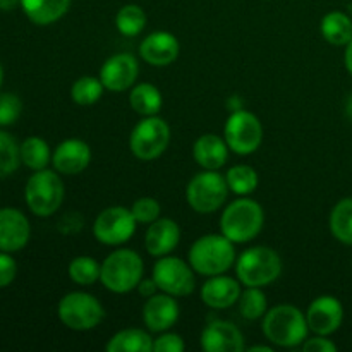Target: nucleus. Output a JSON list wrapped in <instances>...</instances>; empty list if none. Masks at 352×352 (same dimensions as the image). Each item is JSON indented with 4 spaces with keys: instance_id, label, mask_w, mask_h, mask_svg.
<instances>
[{
    "instance_id": "423d86ee",
    "label": "nucleus",
    "mask_w": 352,
    "mask_h": 352,
    "mask_svg": "<svg viewBox=\"0 0 352 352\" xmlns=\"http://www.w3.org/2000/svg\"><path fill=\"white\" fill-rule=\"evenodd\" d=\"M65 196L64 181L57 170H36L26 182L24 199L31 213L36 217H50L62 206Z\"/></svg>"
},
{
    "instance_id": "473e14b6",
    "label": "nucleus",
    "mask_w": 352,
    "mask_h": 352,
    "mask_svg": "<svg viewBox=\"0 0 352 352\" xmlns=\"http://www.w3.org/2000/svg\"><path fill=\"white\" fill-rule=\"evenodd\" d=\"M239 313L248 322L263 318L265 313L268 311V301L261 287H246V291L241 292L239 296Z\"/></svg>"
},
{
    "instance_id": "9d476101",
    "label": "nucleus",
    "mask_w": 352,
    "mask_h": 352,
    "mask_svg": "<svg viewBox=\"0 0 352 352\" xmlns=\"http://www.w3.org/2000/svg\"><path fill=\"white\" fill-rule=\"evenodd\" d=\"M223 140L236 155H251L263 143V124L250 110H234L223 126Z\"/></svg>"
},
{
    "instance_id": "cd10ccee",
    "label": "nucleus",
    "mask_w": 352,
    "mask_h": 352,
    "mask_svg": "<svg viewBox=\"0 0 352 352\" xmlns=\"http://www.w3.org/2000/svg\"><path fill=\"white\" fill-rule=\"evenodd\" d=\"M329 227L332 236L339 243L352 246V196L340 199L333 206L329 219Z\"/></svg>"
},
{
    "instance_id": "39448f33",
    "label": "nucleus",
    "mask_w": 352,
    "mask_h": 352,
    "mask_svg": "<svg viewBox=\"0 0 352 352\" xmlns=\"http://www.w3.org/2000/svg\"><path fill=\"white\" fill-rule=\"evenodd\" d=\"M236 275L244 287H267L282 274V258L268 246H253L237 256Z\"/></svg>"
},
{
    "instance_id": "412c9836",
    "label": "nucleus",
    "mask_w": 352,
    "mask_h": 352,
    "mask_svg": "<svg viewBox=\"0 0 352 352\" xmlns=\"http://www.w3.org/2000/svg\"><path fill=\"white\" fill-rule=\"evenodd\" d=\"M239 278H232L229 275H213L201 287V301L212 309H227L239 301L243 292Z\"/></svg>"
},
{
    "instance_id": "4468645a",
    "label": "nucleus",
    "mask_w": 352,
    "mask_h": 352,
    "mask_svg": "<svg viewBox=\"0 0 352 352\" xmlns=\"http://www.w3.org/2000/svg\"><path fill=\"white\" fill-rule=\"evenodd\" d=\"M309 332L315 336H332L344 322V306L336 296H318L306 309Z\"/></svg>"
},
{
    "instance_id": "a18cd8bd",
    "label": "nucleus",
    "mask_w": 352,
    "mask_h": 352,
    "mask_svg": "<svg viewBox=\"0 0 352 352\" xmlns=\"http://www.w3.org/2000/svg\"><path fill=\"white\" fill-rule=\"evenodd\" d=\"M2 85H3V67L2 64H0V88H2Z\"/></svg>"
},
{
    "instance_id": "ddd939ff",
    "label": "nucleus",
    "mask_w": 352,
    "mask_h": 352,
    "mask_svg": "<svg viewBox=\"0 0 352 352\" xmlns=\"http://www.w3.org/2000/svg\"><path fill=\"white\" fill-rule=\"evenodd\" d=\"M140 74V62L133 54H113L100 67V76L105 89L112 93H122L136 85Z\"/></svg>"
},
{
    "instance_id": "a211bd4d",
    "label": "nucleus",
    "mask_w": 352,
    "mask_h": 352,
    "mask_svg": "<svg viewBox=\"0 0 352 352\" xmlns=\"http://www.w3.org/2000/svg\"><path fill=\"white\" fill-rule=\"evenodd\" d=\"M91 162V148L86 141L78 140V138H69L52 153V164L54 168L62 175H78L88 168Z\"/></svg>"
},
{
    "instance_id": "0eeeda50",
    "label": "nucleus",
    "mask_w": 352,
    "mask_h": 352,
    "mask_svg": "<svg viewBox=\"0 0 352 352\" xmlns=\"http://www.w3.org/2000/svg\"><path fill=\"white\" fill-rule=\"evenodd\" d=\"M57 315L62 325L74 332H88L105 320V308L93 294L74 291L58 301Z\"/></svg>"
},
{
    "instance_id": "6e6552de",
    "label": "nucleus",
    "mask_w": 352,
    "mask_h": 352,
    "mask_svg": "<svg viewBox=\"0 0 352 352\" xmlns=\"http://www.w3.org/2000/svg\"><path fill=\"white\" fill-rule=\"evenodd\" d=\"M229 192L226 175L219 174V170H201L186 186V201L196 213L206 215L222 208Z\"/></svg>"
},
{
    "instance_id": "6ab92c4d",
    "label": "nucleus",
    "mask_w": 352,
    "mask_h": 352,
    "mask_svg": "<svg viewBox=\"0 0 352 352\" xmlns=\"http://www.w3.org/2000/svg\"><path fill=\"white\" fill-rule=\"evenodd\" d=\"M31 237L30 220L17 208H0V251L16 253Z\"/></svg>"
},
{
    "instance_id": "f03ea898",
    "label": "nucleus",
    "mask_w": 352,
    "mask_h": 352,
    "mask_svg": "<svg viewBox=\"0 0 352 352\" xmlns=\"http://www.w3.org/2000/svg\"><path fill=\"white\" fill-rule=\"evenodd\" d=\"M265 226L263 206L248 196H239L226 206L220 217V232L234 244L256 239Z\"/></svg>"
},
{
    "instance_id": "20e7f679",
    "label": "nucleus",
    "mask_w": 352,
    "mask_h": 352,
    "mask_svg": "<svg viewBox=\"0 0 352 352\" xmlns=\"http://www.w3.org/2000/svg\"><path fill=\"white\" fill-rule=\"evenodd\" d=\"M144 274V263L140 253L129 248H119L103 260L100 282L113 294L134 291Z\"/></svg>"
},
{
    "instance_id": "9b49d317",
    "label": "nucleus",
    "mask_w": 352,
    "mask_h": 352,
    "mask_svg": "<svg viewBox=\"0 0 352 352\" xmlns=\"http://www.w3.org/2000/svg\"><path fill=\"white\" fill-rule=\"evenodd\" d=\"M195 274L196 272L192 270L189 261L167 254V256L157 258L151 278L157 282L160 292L170 294L174 298H186L196 287Z\"/></svg>"
},
{
    "instance_id": "f3484780",
    "label": "nucleus",
    "mask_w": 352,
    "mask_h": 352,
    "mask_svg": "<svg viewBox=\"0 0 352 352\" xmlns=\"http://www.w3.org/2000/svg\"><path fill=\"white\" fill-rule=\"evenodd\" d=\"M181 54V43L170 31H153L140 43V57L153 67H167Z\"/></svg>"
},
{
    "instance_id": "37998d69",
    "label": "nucleus",
    "mask_w": 352,
    "mask_h": 352,
    "mask_svg": "<svg viewBox=\"0 0 352 352\" xmlns=\"http://www.w3.org/2000/svg\"><path fill=\"white\" fill-rule=\"evenodd\" d=\"M270 346H253V347H248V352H272Z\"/></svg>"
},
{
    "instance_id": "5701e85b",
    "label": "nucleus",
    "mask_w": 352,
    "mask_h": 352,
    "mask_svg": "<svg viewBox=\"0 0 352 352\" xmlns=\"http://www.w3.org/2000/svg\"><path fill=\"white\" fill-rule=\"evenodd\" d=\"M21 9L36 26H50L67 14L71 0H21Z\"/></svg>"
},
{
    "instance_id": "ea45409f",
    "label": "nucleus",
    "mask_w": 352,
    "mask_h": 352,
    "mask_svg": "<svg viewBox=\"0 0 352 352\" xmlns=\"http://www.w3.org/2000/svg\"><path fill=\"white\" fill-rule=\"evenodd\" d=\"M136 291L140 292L141 298L148 299V298H151V296L157 294V292H160V289H158L157 282H155L153 278H141V282L138 284Z\"/></svg>"
},
{
    "instance_id": "bb28decb",
    "label": "nucleus",
    "mask_w": 352,
    "mask_h": 352,
    "mask_svg": "<svg viewBox=\"0 0 352 352\" xmlns=\"http://www.w3.org/2000/svg\"><path fill=\"white\" fill-rule=\"evenodd\" d=\"M21 164L26 165L33 172L43 170L52 162V150L43 138L30 136L21 143Z\"/></svg>"
},
{
    "instance_id": "dca6fc26",
    "label": "nucleus",
    "mask_w": 352,
    "mask_h": 352,
    "mask_svg": "<svg viewBox=\"0 0 352 352\" xmlns=\"http://www.w3.org/2000/svg\"><path fill=\"white\" fill-rule=\"evenodd\" d=\"M199 346L205 352H243L246 349L241 330L226 320L210 322L203 329Z\"/></svg>"
},
{
    "instance_id": "72a5a7b5",
    "label": "nucleus",
    "mask_w": 352,
    "mask_h": 352,
    "mask_svg": "<svg viewBox=\"0 0 352 352\" xmlns=\"http://www.w3.org/2000/svg\"><path fill=\"white\" fill-rule=\"evenodd\" d=\"M19 144L10 134H7L6 131H0V179L12 175L19 168Z\"/></svg>"
},
{
    "instance_id": "1a4fd4ad",
    "label": "nucleus",
    "mask_w": 352,
    "mask_h": 352,
    "mask_svg": "<svg viewBox=\"0 0 352 352\" xmlns=\"http://www.w3.org/2000/svg\"><path fill=\"white\" fill-rule=\"evenodd\" d=\"M170 143V126L158 116L141 119L129 136V150L138 160L151 162L165 153Z\"/></svg>"
},
{
    "instance_id": "7c9ffc66",
    "label": "nucleus",
    "mask_w": 352,
    "mask_h": 352,
    "mask_svg": "<svg viewBox=\"0 0 352 352\" xmlns=\"http://www.w3.org/2000/svg\"><path fill=\"white\" fill-rule=\"evenodd\" d=\"M105 86L102 79L95 76H81L71 86V98L79 107H91L102 98Z\"/></svg>"
},
{
    "instance_id": "b1692460",
    "label": "nucleus",
    "mask_w": 352,
    "mask_h": 352,
    "mask_svg": "<svg viewBox=\"0 0 352 352\" xmlns=\"http://www.w3.org/2000/svg\"><path fill=\"white\" fill-rule=\"evenodd\" d=\"M323 40L333 47H346L352 40V17L342 10L325 14L320 24Z\"/></svg>"
},
{
    "instance_id": "7ed1b4c3",
    "label": "nucleus",
    "mask_w": 352,
    "mask_h": 352,
    "mask_svg": "<svg viewBox=\"0 0 352 352\" xmlns=\"http://www.w3.org/2000/svg\"><path fill=\"white\" fill-rule=\"evenodd\" d=\"M263 333L274 346L298 347L308 339L306 313L292 305H278L263 316Z\"/></svg>"
},
{
    "instance_id": "c85d7f7f",
    "label": "nucleus",
    "mask_w": 352,
    "mask_h": 352,
    "mask_svg": "<svg viewBox=\"0 0 352 352\" xmlns=\"http://www.w3.org/2000/svg\"><path fill=\"white\" fill-rule=\"evenodd\" d=\"M146 12H144L143 7L136 6V3L122 6L116 14V28L122 36H138V34L143 33V30L146 28Z\"/></svg>"
},
{
    "instance_id": "f257e3e1",
    "label": "nucleus",
    "mask_w": 352,
    "mask_h": 352,
    "mask_svg": "<svg viewBox=\"0 0 352 352\" xmlns=\"http://www.w3.org/2000/svg\"><path fill=\"white\" fill-rule=\"evenodd\" d=\"M236 248L222 232L198 237L189 248L188 261L192 270L205 277L227 274L236 265Z\"/></svg>"
},
{
    "instance_id": "c03bdc74",
    "label": "nucleus",
    "mask_w": 352,
    "mask_h": 352,
    "mask_svg": "<svg viewBox=\"0 0 352 352\" xmlns=\"http://www.w3.org/2000/svg\"><path fill=\"white\" fill-rule=\"evenodd\" d=\"M347 116L352 119V96L349 98V102H347Z\"/></svg>"
},
{
    "instance_id": "4c0bfd02",
    "label": "nucleus",
    "mask_w": 352,
    "mask_h": 352,
    "mask_svg": "<svg viewBox=\"0 0 352 352\" xmlns=\"http://www.w3.org/2000/svg\"><path fill=\"white\" fill-rule=\"evenodd\" d=\"M17 275V263L10 253L0 251V289L7 287L14 282Z\"/></svg>"
},
{
    "instance_id": "a19ab883",
    "label": "nucleus",
    "mask_w": 352,
    "mask_h": 352,
    "mask_svg": "<svg viewBox=\"0 0 352 352\" xmlns=\"http://www.w3.org/2000/svg\"><path fill=\"white\" fill-rule=\"evenodd\" d=\"M344 64H346L347 72L352 76V40L346 45V52H344Z\"/></svg>"
},
{
    "instance_id": "2f4dec72",
    "label": "nucleus",
    "mask_w": 352,
    "mask_h": 352,
    "mask_svg": "<svg viewBox=\"0 0 352 352\" xmlns=\"http://www.w3.org/2000/svg\"><path fill=\"white\" fill-rule=\"evenodd\" d=\"M69 278L74 284L81 285V287H89L100 280V274H102V263L91 256H76L71 260L67 267Z\"/></svg>"
},
{
    "instance_id": "58836bf2",
    "label": "nucleus",
    "mask_w": 352,
    "mask_h": 352,
    "mask_svg": "<svg viewBox=\"0 0 352 352\" xmlns=\"http://www.w3.org/2000/svg\"><path fill=\"white\" fill-rule=\"evenodd\" d=\"M301 349L305 352H337V346L327 336L308 337L301 344Z\"/></svg>"
},
{
    "instance_id": "393cba45",
    "label": "nucleus",
    "mask_w": 352,
    "mask_h": 352,
    "mask_svg": "<svg viewBox=\"0 0 352 352\" xmlns=\"http://www.w3.org/2000/svg\"><path fill=\"white\" fill-rule=\"evenodd\" d=\"M129 105L141 117L158 116L164 107V96H162L160 89L151 82H140L131 88Z\"/></svg>"
},
{
    "instance_id": "c9c22d12",
    "label": "nucleus",
    "mask_w": 352,
    "mask_h": 352,
    "mask_svg": "<svg viewBox=\"0 0 352 352\" xmlns=\"http://www.w3.org/2000/svg\"><path fill=\"white\" fill-rule=\"evenodd\" d=\"M23 112V102L14 93H0V127L12 126Z\"/></svg>"
},
{
    "instance_id": "4be33fe9",
    "label": "nucleus",
    "mask_w": 352,
    "mask_h": 352,
    "mask_svg": "<svg viewBox=\"0 0 352 352\" xmlns=\"http://www.w3.org/2000/svg\"><path fill=\"white\" fill-rule=\"evenodd\" d=\"M229 144L223 138L208 133L199 136L192 144V158L203 170H219L229 160Z\"/></svg>"
},
{
    "instance_id": "a878e982",
    "label": "nucleus",
    "mask_w": 352,
    "mask_h": 352,
    "mask_svg": "<svg viewBox=\"0 0 352 352\" xmlns=\"http://www.w3.org/2000/svg\"><path fill=\"white\" fill-rule=\"evenodd\" d=\"M107 352H153V337L141 329H124L107 342Z\"/></svg>"
},
{
    "instance_id": "f8f14e48",
    "label": "nucleus",
    "mask_w": 352,
    "mask_h": 352,
    "mask_svg": "<svg viewBox=\"0 0 352 352\" xmlns=\"http://www.w3.org/2000/svg\"><path fill=\"white\" fill-rule=\"evenodd\" d=\"M136 223L131 208L109 206L96 215L93 222V236L103 246H122L134 236Z\"/></svg>"
},
{
    "instance_id": "2eb2a0df",
    "label": "nucleus",
    "mask_w": 352,
    "mask_h": 352,
    "mask_svg": "<svg viewBox=\"0 0 352 352\" xmlns=\"http://www.w3.org/2000/svg\"><path fill=\"white\" fill-rule=\"evenodd\" d=\"M179 315H181V308L174 296L157 292L144 301L143 322L150 332H167L177 323Z\"/></svg>"
},
{
    "instance_id": "f704fd0d",
    "label": "nucleus",
    "mask_w": 352,
    "mask_h": 352,
    "mask_svg": "<svg viewBox=\"0 0 352 352\" xmlns=\"http://www.w3.org/2000/svg\"><path fill=\"white\" fill-rule=\"evenodd\" d=\"M131 213H133L138 223L150 226L151 222H155V220L162 217V206L158 199L151 198V196H141V198H138L131 205Z\"/></svg>"
},
{
    "instance_id": "79ce46f5",
    "label": "nucleus",
    "mask_w": 352,
    "mask_h": 352,
    "mask_svg": "<svg viewBox=\"0 0 352 352\" xmlns=\"http://www.w3.org/2000/svg\"><path fill=\"white\" fill-rule=\"evenodd\" d=\"M17 6L21 7V0H0V10H6V12L14 10Z\"/></svg>"
},
{
    "instance_id": "aec40b11",
    "label": "nucleus",
    "mask_w": 352,
    "mask_h": 352,
    "mask_svg": "<svg viewBox=\"0 0 352 352\" xmlns=\"http://www.w3.org/2000/svg\"><path fill=\"white\" fill-rule=\"evenodd\" d=\"M181 241V227L175 220L160 217L151 222L144 232V248L153 258H162L170 254Z\"/></svg>"
},
{
    "instance_id": "49530a36",
    "label": "nucleus",
    "mask_w": 352,
    "mask_h": 352,
    "mask_svg": "<svg viewBox=\"0 0 352 352\" xmlns=\"http://www.w3.org/2000/svg\"><path fill=\"white\" fill-rule=\"evenodd\" d=\"M351 12H352V6H351ZM352 17V16H351Z\"/></svg>"
},
{
    "instance_id": "c756f323",
    "label": "nucleus",
    "mask_w": 352,
    "mask_h": 352,
    "mask_svg": "<svg viewBox=\"0 0 352 352\" xmlns=\"http://www.w3.org/2000/svg\"><path fill=\"white\" fill-rule=\"evenodd\" d=\"M226 181L230 192L237 196H250L256 191L258 184H260V175L251 165L239 164L227 170Z\"/></svg>"
},
{
    "instance_id": "e433bc0d",
    "label": "nucleus",
    "mask_w": 352,
    "mask_h": 352,
    "mask_svg": "<svg viewBox=\"0 0 352 352\" xmlns=\"http://www.w3.org/2000/svg\"><path fill=\"white\" fill-rule=\"evenodd\" d=\"M186 344L179 333L162 332L157 339H153V352H184Z\"/></svg>"
}]
</instances>
